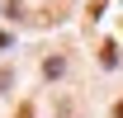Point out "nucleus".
<instances>
[{
  "label": "nucleus",
  "mask_w": 123,
  "mask_h": 118,
  "mask_svg": "<svg viewBox=\"0 0 123 118\" xmlns=\"http://www.w3.org/2000/svg\"><path fill=\"white\" fill-rule=\"evenodd\" d=\"M114 118H123V104H118V109H114Z\"/></svg>",
  "instance_id": "obj_1"
}]
</instances>
